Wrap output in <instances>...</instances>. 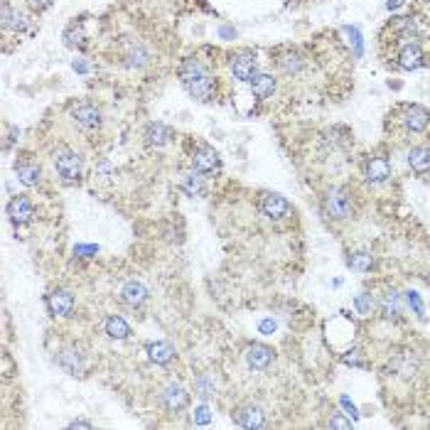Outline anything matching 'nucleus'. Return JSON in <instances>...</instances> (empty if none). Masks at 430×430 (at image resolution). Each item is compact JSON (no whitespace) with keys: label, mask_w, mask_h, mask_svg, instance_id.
<instances>
[{"label":"nucleus","mask_w":430,"mask_h":430,"mask_svg":"<svg viewBox=\"0 0 430 430\" xmlns=\"http://www.w3.org/2000/svg\"><path fill=\"white\" fill-rule=\"evenodd\" d=\"M180 79L185 84V89L190 91V96H195L197 101H211L214 99V79L207 74V69L197 60H185L180 67Z\"/></svg>","instance_id":"1"},{"label":"nucleus","mask_w":430,"mask_h":430,"mask_svg":"<svg viewBox=\"0 0 430 430\" xmlns=\"http://www.w3.org/2000/svg\"><path fill=\"white\" fill-rule=\"evenodd\" d=\"M396 120H398L401 128H403L405 133L423 135V133H428V128H430V111L418 104H405L398 109Z\"/></svg>","instance_id":"2"},{"label":"nucleus","mask_w":430,"mask_h":430,"mask_svg":"<svg viewBox=\"0 0 430 430\" xmlns=\"http://www.w3.org/2000/svg\"><path fill=\"white\" fill-rule=\"evenodd\" d=\"M322 211H325V216H330V219L345 221L354 214V200H352L349 192L332 190L330 195L322 200Z\"/></svg>","instance_id":"3"},{"label":"nucleus","mask_w":430,"mask_h":430,"mask_svg":"<svg viewBox=\"0 0 430 430\" xmlns=\"http://www.w3.org/2000/svg\"><path fill=\"white\" fill-rule=\"evenodd\" d=\"M425 62H428V57H425L420 42H398V45H396L394 64L398 67V69H418Z\"/></svg>","instance_id":"4"},{"label":"nucleus","mask_w":430,"mask_h":430,"mask_svg":"<svg viewBox=\"0 0 430 430\" xmlns=\"http://www.w3.org/2000/svg\"><path fill=\"white\" fill-rule=\"evenodd\" d=\"M192 170L202 172V175H207V177L216 175V172L221 170L219 155H216V153L211 151V148H207V146L197 148V151L192 153Z\"/></svg>","instance_id":"5"},{"label":"nucleus","mask_w":430,"mask_h":430,"mask_svg":"<svg viewBox=\"0 0 430 430\" xmlns=\"http://www.w3.org/2000/svg\"><path fill=\"white\" fill-rule=\"evenodd\" d=\"M55 167H57V172H60V177H64L67 182H76L81 177V158L71 151L57 153Z\"/></svg>","instance_id":"6"},{"label":"nucleus","mask_w":430,"mask_h":430,"mask_svg":"<svg viewBox=\"0 0 430 430\" xmlns=\"http://www.w3.org/2000/svg\"><path fill=\"white\" fill-rule=\"evenodd\" d=\"M391 177V165L384 155H369L364 160V180L371 185H381Z\"/></svg>","instance_id":"7"},{"label":"nucleus","mask_w":430,"mask_h":430,"mask_svg":"<svg viewBox=\"0 0 430 430\" xmlns=\"http://www.w3.org/2000/svg\"><path fill=\"white\" fill-rule=\"evenodd\" d=\"M71 116H74L76 123H79L81 128H86V130H96L101 125V111L96 109L94 104H89V101L76 104L74 109H71Z\"/></svg>","instance_id":"8"},{"label":"nucleus","mask_w":430,"mask_h":430,"mask_svg":"<svg viewBox=\"0 0 430 430\" xmlns=\"http://www.w3.org/2000/svg\"><path fill=\"white\" fill-rule=\"evenodd\" d=\"M261 209H263V214L270 216V219H285V216H291V204H288V200L280 195H263Z\"/></svg>","instance_id":"9"},{"label":"nucleus","mask_w":430,"mask_h":430,"mask_svg":"<svg viewBox=\"0 0 430 430\" xmlns=\"http://www.w3.org/2000/svg\"><path fill=\"white\" fill-rule=\"evenodd\" d=\"M8 214H11V219L15 221V224H27V221L35 216V207H32V202L27 200V197L18 195L15 200L8 204Z\"/></svg>","instance_id":"10"},{"label":"nucleus","mask_w":430,"mask_h":430,"mask_svg":"<svg viewBox=\"0 0 430 430\" xmlns=\"http://www.w3.org/2000/svg\"><path fill=\"white\" fill-rule=\"evenodd\" d=\"M231 71L239 81H251L258 74V64H256V57L251 55H239L231 60Z\"/></svg>","instance_id":"11"},{"label":"nucleus","mask_w":430,"mask_h":430,"mask_svg":"<svg viewBox=\"0 0 430 430\" xmlns=\"http://www.w3.org/2000/svg\"><path fill=\"white\" fill-rule=\"evenodd\" d=\"M234 420L241 428H263L265 425V413L258 405H244L234 413Z\"/></svg>","instance_id":"12"},{"label":"nucleus","mask_w":430,"mask_h":430,"mask_svg":"<svg viewBox=\"0 0 430 430\" xmlns=\"http://www.w3.org/2000/svg\"><path fill=\"white\" fill-rule=\"evenodd\" d=\"M15 172H18V177H20V182L25 187H37V185H40V177H42L40 165H37L35 160H30V158L18 160L15 162Z\"/></svg>","instance_id":"13"},{"label":"nucleus","mask_w":430,"mask_h":430,"mask_svg":"<svg viewBox=\"0 0 430 430\" xmlns=\"http://www.w3.org/2000/svg\"><path fill=\"white\" fill-rule=\"evenodd\" d=\"M148 298V291L146 285L138 283V280H130V283H125L123 288H120V303H125L128 307H138L143 305Z\"/></svg>","instance_id":"14"},{"label":"nucleus","mask_w":430,"mask_h":430,"mask_svg":"<svg viewBox=\"0 0 430 430\" xmlns=\"http://www.w3.org/2000/svg\"><path fill=\"white\" fill-rule=\"evenodd\" d=\"M60 364L64 371L74 376H81L84 374V354H81L76 347H67V349L60 352Z\"/></svg>","instance_id":"15"},{"label":"nucleus","mask_w":430,"mask_h":430,"mask_svg":"<svg viewBox=\"0 0 430 430\" xmlns=\"http://www.w3.org/2000/svg\"><path fill=\"white\" fill-rule=\"evenodd\" d=\"M162 403H165L167 410H182L187 403H190V396H187V391L182 389L180 384H170L165 391H162Z\"/></svg>","instance_id":"16"},{"label":"nucleus","mask_w":430,"mask_h":430,"mask_svg":"<svg viewBox=\"0 0 430 430\" xmlns=\"http://www.w3.org/2000/svg\"><path fill=\"white\" fill-rule=\"evenodd\" d=\"M47 307H50L52 315L67 317L71 310H74V298L69 296L67 291H55L50 298H47Z\"/></svg>","instance_id":"17"},{"label":"nucleus","mask_w":430,"mask_h":430,"mask_svg":"<svg viewBox=\"0 0 430 430\" xmlns=\"http://www.w3.org/2000/svg\"><path fill=\"white\" fill-rule=\"evenodd\" d=\"M246 361H249L251 369H265V366L273 361V349L265 345L249 347V352H246Z\"/></svg>","instance_id":"18"},{"label":"nucleus","mask_w":430,"mask_h":430,"mask_svg":"<svg viewBox=\"0 0 430 430\" xmlns=\"http://www.w3.org/2000/svg\"><path fill=\"white\" fill-rule=\"evenodd\" d=\"M408 165H410V170L418 172V175H425V172H430V148H425V146L410 148Z\"/></svg>","instance_id":"19"},{"label":"nucleus","mask_w":430,"mask_h":430,"mask_svg":"<svg viewBox=\"0 0 430 430\" xmlns=\"http://www.w3.org/2000/svg\"><path fill=\"white\" fill-rule=\"evenodd\" d=\"M3 27H6V30H15V32H20L27 27V15L20 11H15L8 0L3 3Z\"/></svg>","instance_id":"20"},{"label":"nucleus","mask_w":430,"mask_h":430,"mask_svg":"<svg viewBox=\"0 0 430 430\" xmlns=\"http://www.w3.org/2000/svg\"><path fill=\"white\" fill-rule=\"evenodd\" d=\"M172 135H175L172 128H167V125H162V123H153V125H148V130H146V143L153 148H162L170 143Z\"/></svg>","instance_id":"21"},{"label":"nucleus","mask_w":430,"mask_h":430,"mask_svg":"<svg viewBox=\"0 0 430 430\" xmlns=\"http://www.w3.org/2000/svg\"><path fill=\"white\" fill-rule=\"evenodd\" d=\"M251 91H254V96H258V99H270L275 91V79L270 74L258 71V74L251 79Z\"/></svg>","instance_id":"22"},{"label":"nucleus","mask_w":430,"mask_h":430,"mask_svg":"<svg viewBox=\"0 0 430 430\" xmlns=\"http://www.w3.org/2000/svg\"><path fill=\"white\" fill-rule=\"evenodd\" d=\"M182 190H185L190 197L204 195L207 187H204V177H202V172H197V170L185 172V175H182Z\"/></svg>","instance_id":"23"},{"label":"nucleus","mask_w":430,"mask_h":430,"mask_svg":"<svg viewBox=\"0 0 430 430\" xmlns=\"http://www.w3.org/2000/svg\"><path fill=\"white\" fill-rule=\"evenodd\" d=\"M148 354L155 364H170L172 356H175V349H172L167 342H155V345L148 347Z\"/></svg>","instance_id":"24"},{"label":"nucleus","mask_w":430,"mask_h":430,"mask_svg":"<svg viewBox=\"0 0 430 430\" xmlns=\"http://www.w3.org/2000/svg\"><path fill=\"white\" fill-rule=\"evenodd\" d=\"M148 50L143 45H138V42H130L128 45V52L123 55V60H125V64L128 67H143L148 62Z\"/></svg>","instance_id":"25"},{"label":"nucleus","mask_w":430,"mask_h":430,"mask_svg":"<svg viewBox=\"0 0 430 430\" xmlns=\"http://www.w3.org/2000/svg\"><path fill=\"white\" fill-rule=\"evenodd\" d=\"M381 312H384L386 317H398L401 315V296L396 291H389L384 298H381Z\"/></svg>","instance_id":"26"},{"label":"nucleus","mask_w":430,"mask_h":430,"mask_svg":"<svg viewBox=\"0 0 430 430\" xmlns=\"http://www.w3.org/2000/svg\"><path fill=\"white\" fill-rule=\"evenodd\" d=\"M349 265L354 270H359V273H366V270L374 268V256H371L369 251H354V254L349 256Z\"/></svg>","instance_id":"27"},{"label":"nucleus","mask_w":430,"mask_h":430,"mask_svg":"<svg viewBox=\"0 0 430 430\" xmlns=\"http://www.w3.org/2000/svg\"><path fill=\"white\" fill-rule=\"evenodd\" d=\"M106 332H109V337H113V340H125V337L130 335V327L125 325L120 317H109L106 320Z\"/></svg>","instance_id":"28"},{"label":"nucleus","mask_w":430,"mask_h":430,"mask_svg":"<svg viewBox=\"0 0 430 430\" xmlns=\"http://www.w3.org/2000/svg\"><path fill=\"white\" fill-rule=\"evenodd\" d=\"M356 310L361 312V315H371V310H374V298L369 296V293H361V296H356Z\"/></svg>","instance_id":"29"},{"label":"nucleus","mask_w":430,"mask_h":430,"mask_svg":"<svg viewBox=\"0 0 430 430\" xmlns=\"http://www.w3.org/2000/svg\"><path fill=\"white\" fill-rule=\"evenodd\" d=\"M356 354H359V352H349V356H345V359H347V364H356V366H364V361H361V359H359V356H356Z\"/></svg>","instance_id":"30"},{"label":"nucleus","mask_w":430,"mask_h":430,"mask_svg":"<svg viewBox=\"0 0 430 430\" xmlns=\"http://www.w3.org/2000/svg\"><path fill=\"white\" fill-rule=\"evenodd\" d=\"M408 303L415 307V312H418V315H420V312H423V307H420V300H418V298H415V293H408Z\"/></svg>","instance_id":"31"},{"label":"nucleus","mask_w":430,"mask_h":430,"mask_svg":"<svg viewBox=\"0 0 430 430\" xmlns=\"http://www.w3.org/2000/svg\"><path fill=\"white\" fill-rule=\"evenodd\" d=\"M330 425H335V428H347V425H349V420H345V418H340V415H335V418L330 420Z\"/></svg>","instance_id":"32"},{"label":"nucleus","mask_w":430,"mask_h":430,"mask_svg":"<svg viewBox=\"0 0 430 430\" xmlns=\"http://www.w3.org/2000/svg\"><path fill=\"white\" fill-rule=\"evenodd\" d=\"M27 3H30L32 8H37V11H42V8H47L52 3V0H27Z\"/></svg>","instance_id":"33"},{"label":"nucleus","mask_w":430,"mask_h":430,"mask_svg":"<svg viewBox=\"0 0 430 430\" xmlns=\"http://www.w3.org/2000/svg\"><path fill=\"white\" fill-rule=\"evenodd\" d=\"M71 428H91V423H86V420H74Z\"/></svg>","instance_id":"34"},{"label":"nucleus","mask_w":430,"mask_h":430,"mask_svg":"<svg viewBox=\"0 0 430 430\" xmlns=\"http://www.w3.org/2000/svg\"><path fill=\"white\" fill-rule=\"evenodd\" d=\"M261 330H263V332H270V330H273V322H263V325H261Z\"/></svg>","instance_id":"35"},{"label":"nucleus","mask_w":430,"mask_h":430,"mask_svg":"<svg viewBox=\"0 0 430 430\" xmlns=\"http://www.w3.org/2000/svg\"><path fill=\"white\" fill-rule=\"evenodd\" d=\"M425 6H428V11H430V0H425Z\"/></svg>","instance_id":"36"}]
</instances>
